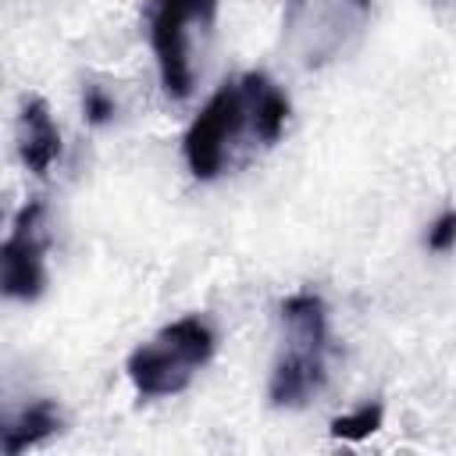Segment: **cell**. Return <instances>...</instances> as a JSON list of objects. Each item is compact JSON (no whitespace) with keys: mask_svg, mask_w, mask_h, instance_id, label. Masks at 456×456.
I'll return each mask as SVG.
<instances>
[{"mask_svg":"<svg viewBox=\"0 0 456 456\" xmlns=\"http://www.w3.org/2000/svg\"><path fill=\"white\" fill-rule=\"evenodd\" d=\"M289 121V96L267 71H246L217 86L182 135V157L200 182L246 164L256 150L281 139Z\"/></svg>","mask_w":456,"mask_h":456,"instance_id":"cell-1","label":"cell"},{"mask_svg":"<svg viewBox=\"0 0 456 456\" xmlns=\"http://www.w3.org/2000/svg\"><path fill=\"white\" fill-rule=\"evenodd\" d=\"M281 349L271 367L267 403L278 410L306 406L328 385L331 360V331H328V303L303 289L281 299Z\"/></svg>","mask_w":456,"mask_h":456,"instance_id":"cell-2","label":"cell"},{"mask_svg":"<svg viewBox=\"0 0 456 456\" xmlns=\"http://www.w3.org/2000/svg\"><path fill=\"white\" fill-rule=\"evenodd\" d=\"M221 0H146V32L160 86L171 100H185L196 86L214 39Z\"/></svg>","mask_w":456,"mask_h":456,"instance_id":"cell-3","label":"cell"},{"mask_svg":"<svg viewBox=\"0 0 456 456\" xmlns=\"http://www.w3.org/2000/svg\"><path fill=\"white\" fill-rule=\"evenodd\" d=\"M374 0H285L281 11V53L317 71L349 57L370 28Z\"/></svg>","mask_w":456,"mask_h":456,"instance_id":"cell-4","label":"cell"},{"mask_svg":"<svg viewBox=\"0 0 456 456\" xmlns=\"http://www.w3.org/2000/svg\"><path fill=\"white\" fill-rule=\"evenodd\" d=\"M217 335L200 314L164 324L150 342L135 346L125 360V374L139 399H167L192 385V378L210 363Z\"/></svg>","mask_w":456,"mask_h":456,"instance_id":"cell-5","label":"cell"},{"mask_svg":"<svg viewBox=\"0 0 456 456\" xmlns=\"http://www.w3.org/2000/svg\"><path fill=\"white\" fill-rule=\"evenodd\" d=\"M43 217H46V203L28 200L11 221V232L0 246V281H4L7 299L32 303L46 289V246H50V239H46Z\"/></svg>","mask_w":456,"mask_h":456,"instance_id":"cell-6","label":"cell"},{"mask_svg":"<svg viewBox=\"0 0 456 456\" xmlns=\"http://www.w3.org/2000/svg\"><path fill=\"white\" fill-rule=\"evenodd\" d=\"M18 157L32 175H46L61 157V128L39 96H25L18 110Z\"/></svg>","mask_w":456,"mask_h":456,"instance_id":"cell-7","label":"cell"},{"mask_svg":"<svg viewBox=\"0 0 456 456\" xmlns=\"http://www.w3.org/2000/svg\"><path fill=\"white\" fill-rule=\"evenodd\" d=\"M64 428V417L61 410L50 403V399H36L28 403L25 410H18V417H11L4 424V452L7 456H18L46 438H53L57 431Z\"/></svg>","mask_w":456,"mask_h":456,"instance_id":"cell-8","label":"cell"},{"mask_svg":"<svg viewBox=\"0 0 456 456\" xmlns=\"http://www.w3.org/2000/svg\"><path fill=\"white\" fill-rule=\"evenodd\" d=\"M381 420H385V406L374 399V403L356 406L353 413L335 417V420H331V435L342 438V442H363V438H370V435L381 428Z\"/></svg>","mask_w":456,"mask_h":456,"instance_id":"cell-9","label":"cell"},{"mask_svg":"<svg viewBox=\"0 0 456 456\" xmlns=\"http://www.w3.org/2000/svg\"><path fill=\"white\" fill-rule=\"evenodd\" d=\"M82 110H86V121H89V125H107V121H114L118 103H114V96H110L103 86L89 82V86L82 89Z\"/></svg>","mask_w":456,"mask_h":456,"instance_id":"cell-10","label":"cell"},{"mask_svg":"<svg viewBox=\"0 0 456 456\" xmlns=\"http://www.w3.org/2000/svg\"><path fill=\"white\" fill-rule=\"evenodd\" d=\"M424 246H428L431 253H449V249L456 246V210H442V214L428 224Z\"/></svg>","mask_w":456,"mask_h":456,"instance_id":"cell-11","label":"cell"}]
</instances>
